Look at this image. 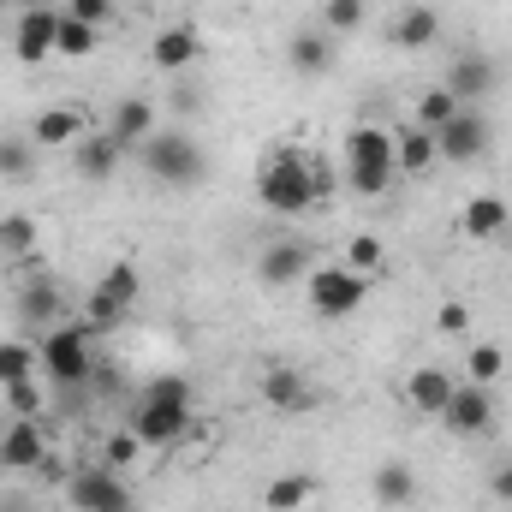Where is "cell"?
I'll return each mask as SVG.
<instances>
[{"label":"cell","instance_id":"484cf974","mask_svg":"<svg viewBox=\"0 0 512 512\" xmlns=\"http://www.w3.org/2000/svg\"><path fill=\"white\" fill-rule=\"evenodd\" d=\"M114 137H120V143H149V137H155V108H149V102H143V96H126V102H120V108H114Z\"/></svg>","mask_w":512,"mask_h":512},{"label":"cell","instance_id":"ba28073f","mask_svg":"<svg viewBox=\"0 0 512 512\" xmlns=\"http://www.w3.org/2000/svg\"><path fill=\"white\" fill-rule=\"evenodd\" d=\"M441 423H447L453 435H465V441H471V435H489V429H495V387H483V382L453 387Z\"/></svg>","mask_w":512,"mask_h":512},{"label":"cell","instance_id":"f35d334b","mask_svg":"<svg viewBox=\"0 0 512 512\" xmlns=\"http://www.w3.org/2000/svg\"><path fill=\"white\" fill-rule=\"evenodd\" d=\"M114 6H120V0H66L60 12H66V18H84V24H96V30H102V24L114 18Z\"/></svg>","mask_w":512,"mask_h":512},{"label":"cell","instance_id":"9c48e42d","mask_svg":"<svg viewBox=\"0 0 512 512\" xmlns=\"http://www.w3.org/2000/svg\"><path fill=\"white\" fill-rule=\"evenodd\" d=\"M48 459V429L36 417H12L0 429V471H42Z\"/></svg>","mask_w":512,"mask_h":512},{"label":"cell","instance_id":"7c38bea8","mask_svg":"<svg viewBox=\"0 0 512 512\" xmlns=\"http://www.w3.org/2000/svg\"><path fill=\"white\" fill-rule=\"evenodd\" d=\"M262 405L268 411H280V417H298V411H310L316 405V387L304 382L298 370H286V364H274V370H262Z\"/></svg>","mask_w":512,"mask_h":512},{"label":"cell","instance_id":"e575fe53","mask_svg":"<svg viewBox=\"0 0 512 512\" xmlns=\"http://www.w3.org/2000/svg\"><path fill=\"white\" fill-rule=\"evenodd\" d=\"M465 370H471V382L495 387V382H501V370H507V352H501V346H471Z\"/></svg>","mask_w":512,"mask_h":512},{"label":"cell","instance_id":"f1b7e54d","mask_svg":"<svg viewBox=\"0 0 512 512\" xmlns=\"http://www.w3.org/2000/svg\"><path fill=\"white\" fill-rule=\"evenodd\" d=\"M411 114H417L411 126H423V131H441L447 120H453V114H459V96H453L447 84H435V90H423V96H417V108H411Z\"/></svg>","mask_w":512,"mask_h":512},{"label":"cell","instance_id":"44dd1931","mask_svg":"<svg viewBox=\"0 0 512 512\" xmlns=\"http://www.w3.org/2000/svg\"><path fill=\"white\" fill-rule=\"evenodd\" d=\"M120 161H126V143H120L114 131H96V137H84V143H78V173H84V179H96V185H102V179H114V173H120Z\"/></svg>","mask_w":512,"mask_h":512},{"label":"cell","instance_id":"74e56055","mask_svg":"<svg viewBox=\"0 0 512 512\" xmlns=\"http://www.w3.org/2000/svg\"><path fill=\"white\" fill-rule=\"evenodd\" d=\"M6 405H12V417H36V411H42V387H36V376L6 387Z\"/></svg>","mask_w":512,"mask_h":512},{"label":"cell","instance_id":"603a6c76","mask_svg":"<svg viewBox=\"0 0 512 512\" xmlns=\"http://www.w3.org/2000/svg\"><path fill=\"white\" fill-rule=\"evenodd\" d=\"M286 60H292V72L322 78V72L334 66V42H328V30H298V36H292V48H286Z\"/></svg>","mask_w":512,"mask_h":512},{"label":"cell","instance_id":"60d3db41","mask_svg":"<svg viewBox=\"0 0 512 512\" xmlns=\"http://www.w3.org/2000/svg\"><path fill=\"white\" fill-rule=\"evenodd\" d=\"M489 495H495L501 507H512V465H501V471L489 477Z\"/></svg>","mask_w":512,"mask_h":512},{"label":"cell","instance_id":"ac0fdd59","mask_svg":"<svg viewBox=\"0 0 512 512\" xmlns=\"http://www.w3.org/2000/svg\"><path fill=\"white\" fill-rule=\"evenodd\" d=\"M495 84H501V72H495V66L483 60V54H465V60H453V66H447V90L459 96V108L483 102V96H489Z\"/></svg>","mask_w":512,"mask_h":512},{"label":"cell","instance_id":"277c9868","mask_svg":"<svg viewBox=\"0 0 512 512\" xmlns=\"http://www.w3.org/2000/svg\"><path fill=\"white\" fill-rule=\"evenodd\" d=\"M364 298H370V280L352 274L346 262H316V268L304 274V304H310L322 322H346V316H358Z\"/></svg>","mask_w":512,"mask_h":512},{"label":"cell","instance_id":"5bb4252c","mask_svg":"<svg viewBox=\"0 0 512 512\" xmlns=\"http://www.w3.org/2000/svg\"><path fill=\"white\" fill-rule=\"evenodd\" d=\"M149 60H155L161 72H191V66L203 60V36H197L191 24H167V30H155Z\"/></svg>","mask_w":512,"mask_h":512},{"label":"cell","instance_id":"d6a6232c","mask_svg":"<svg viewBox=\"0 0 512 512\" xmlns=\"http://www.w3.org/2000/svg\"><path fill=\"white\" fill-rule=\"evenodd\" d=\"M393 179H399L393 167H346V191L352 197H387Z\"/></svg>","mask_w":512,"mask_h":512},{"label":"cell","instance_id":"ffe728a7","mask_svg":"<svg viewBox=\"0 0 512 512\" xmlns=\"http://www.w3.org/2000/svg\"><path fill=\"white\" fill-rule=\"evenodd\" d=\"M435 161H441V149H435V131H423V126L393 131V167H399V173L423 179V173H429Z\"/></svg>","mask_w":512,"mask_h":512},{"label":"cell","instance_id":"8d00e7d4","mask_svg":"<svg viewBox=\"0 0 512 512\" xmlns=\"http://www.w3.org/2000/svg\"><path fill=\"white\" fill-rule=\"evenodd\" d=\"M36 143H18V137H0V179H24L36 161H30Z\"/></svg>","mask_w":512,"mask_h":512},{"label":"cell","instance_id":"4dcf8cb0","mask_svg":"<svg viewBox=\"0 0 512 512\" xmlns=\"http://www.w3.org/2000/svg\"><path fill=\"white\" fill-rule=\"evenodd\" d=\"M96 286H102L114 304H126V310H131V304H137V292H143V274H137V262H131V256H120V262H114Z\"/></svg>","mask_w":512,"mask_h":512},{"label":"cell","instance_id":"9a60e30c","mask_svg":"<svg viewBox=\"0 0 512 512\" xmlns=\"http://www.w3.org/2000/svg\"><path fill=\"white\" fill-rule=\"evenodd\" d=\"M453 376L441 370V364H417L411 376H405V399H411V411H423V417H441L447 411V399H453Z\"/></svg>","mask_w":512,"mask_h":512},{"label":"cell","instance_id":"5b68a950","mask_svg":"<svg viewBox=\"0 0 512 512\" xmlns=\"http://www.w3.org/2000/svg\"><path fill=\"white\" fill-rule=\"evenodd\" d=\"M143 167H149V179H161V185H197L203 179V149H197V137L191 131H155L149 143H143Z\"/></svg>","mask_w":512,"mask_h":512},{"label":"cell","instance_id":"b9f144b4","mask_svg":"<svg viewBox=\"0 0 512 512\" xmlns=\"http://www.w3.org/2000/svg\"><path fill=\"white\" fill-rule=\"evenodd\" d=\"M126 6H143V0H126Z\"/></svg>","mask_w":512,"mask_h":512},{"label":"cell","instance_id":"4fadbf2b","mask_svg":"<svg viewBox=\"0 0 512 512\" xmlns=\"http://www.w3.org/2000/svg\"><path fill=\"white\" fill-rule=\"evenodd\" d=\"M310 268H316V251H310V245H298V239L268 245V251L256 256L262 286H304V274H310Z\"/></svg>","mask_w":512,"mask_h":512},{"label":"cell","instance_id":"8fae6325","mask_svg":"<svg viewBox=\"0 0 512 512\" xmlns=\"http://www.w3.org/2000/svg\"><path fill=\"white\" fill-rule=\"evenodd\" d=\"M84 126H90V114L78 102H54L30 120V143L36 149H72V143H84Z\"/></svg>","mask_w":512,"mask_h":512},{"label":"cell","instance_id":"cb8c5ba5","mask_svg":"<svg viewBox=\"0 0 512 512\" xmlns=\"http://www.w3.org/2000/svg\"><path fill=\"white\" fill-rule=\"evenodd\" d=\"M310 501H316V477L310 471H286V477H274L262 489V507L268 512H304Z\"/></svg>","mask_w":512,"mask_h":512},{"label":"cell","instance_id":"30bf717a","mask_svg":"<svg viewBox=\"0 0 512 512\" xmlns=\"http://www.w3.org/2000/svg\"><path fill=\"white\" fill-rule=\"evenodd\" d=\"M54 30H60V12H54V6H24V12H18V30H12L18 66H42V60L54 54Z\"/></svg>","mask_w":512,"mask_h":512},{"label":"cell","instance_id":"6da1fadb","mask_svg":"<svg viewBox=\"0 0 512 512\" xmlns=\"http://www.w3.org/2000/svg\"><path fill=\"white\" fill-rule=\"evenodd\" d=\"M256 197H262V209H274V215H310L328 191L316 185V155H304V149H274L268 161H262V173H256Z\"/></svg>","mask_w":512,"mask_h":512},{"label":"cell","instance_id":"d590c367","mask_svg":"<svg viewBox=\"0 0 512 512\" xmlns=\"http://www.w3.org/2000/svg\"><path fill=\"white\" fill-rule=\"evenodd\" d=\"M143 453V441H137V429H114L108 441H102V465H114V471H126L131 459Z\"/></svg>","mask_w":512,"mask_h":512},{"label":"cell","instance_id":"f546056e","mask_svg":"<svg viewBox=\"0 0 512 512\" xmlns=\"http://www.w3.org/2000/svg\"><path fill=\"white\" fill-rule=\"evenodd\" d=\"M0 256H18V262L36 256V221L30 215H18V209L0 215Z\"/></svg>","mask_w":512,"mask_h":512},{"label":"cell","instance_id":"83f0119b","mask_svg":"<svg viewBox=\"0 0 512 512\" xmlns=\"http://www.w3.org/2000/svg\"><path fill=\"white\" fill-rule=\"evenodd\" d=\"M36 370H42V352H36L30 340H0V387L30 382Z\"/></svg>","mask_w":512,"mask_h":512},{"label":"cell","instance_id":"3957f363","mask_svg":"<svg viewBox=\"0 0 512 512\" xmlns=\"http://www.w3.org/2000/svg\"><path fill=\"white\" fill-rule=\"evenodd\" d=\"M90 340H96L90 322H60V328L42 334V346H36V352H42V376L60 387V393H78V387L90 382V370H96Z\"/></svg>","mask_w":512,"mask_h":512},{"label":"cell","instance_id":"836d02e7","mask_svg":"<svg viewBox=\"0 0 512 512\" xmlns=\"http://www.w3.org/2000/svg\"><path fill=\"white\" fill-rule=\"evenodd\" d=\"M364 12H370L364 0H322V30L328 36H346V30L364 24Z\"/></svg>","mask_w":512,"mask_h":512},{"label":"cell","instance_id":"d4e9b609","mask_svg":"<svg viewBox=\"0 0 512 512\" xmlns=\"http://www.w3.org/2000/svg\"><path fill=\"white\" fill-rule=\"evenodd\" d=\"M435 36H441V18L429 6H411V12L393 18V48H405V54H423Z\"/></svg>","mask_w":512,"mask_h":512},{"label":"cell","instance_id":"7bdbcfd3","mask_svg":"<svg viewBox=\"0 0 512 512\" xmlns=\"http://www.w3.org/2000/svg\"><path fill=\"white\" fill-rule=\"evenodd\" d=\"M507 239H512V221H507Z\"/></svg>","mask_w":512,"mask_h":512},{"label":"cell","instance_id":"7402d4cb","mask_svg":"<svg viewBox=\"0 0 512 512\" xmlns=\"http://www.w3.org/2000/svg\"><path fill=\"white\" fill-rule=\"evenodd\" d=\"M370 495H376V507H411L417 501V471L405 465V459H387L376 465V477H370Z\"/></svg>","mask_w":512,"mask_h":512},{"label":"cell","instance_id":"e0dca14e","mask_svg":"<svg viewBox=\"0 0 512 512\" xmlns=\"http://www.w3.org/2000/svg\"><path fill=\"white\" fill-rule=\"evenodd\" d=\"M507 221H512V209L501 203V197H489V191H483V197H471V203L459 209V233H465V239H477V245H495V239L507 233Z\"/></svg>","mask_w":512,"mask_h":512},{"label":"cell","instance_id":"4316f807","mask_svg":"<svg viewBox=\"0 0 512 512\" xmlns=\"http://www.w3.org/2000/svg\"><path fill=\"white\" fill-rule=\"evenodd\" d=\"M96 42H102V30H96V24H84V18H66V12H60V30H54V54H60V60H84V54H96Z\"/></svg>","mask_w":512,"mask_h":512},{"label":"cell","instance_id":"8992f818","mask_svg":"<svg viewBox=\"0 0 512 512\" xmlns=\"http://www.w3.org/2000/svg\"><path fill=\"white\" fill-rule=\"evenodd\" d=\"M66 495H72V507H78V512H137V495H131V483L114 471V465L78 471Z\"/></svg>","mask_w":512,"mask_h":512},{"label":"cell","instance_id":"ab89813d","mask_svg":"<svg viewBox=\"0 0 512 512\" xmlns=\"http://www.w3.org/2000/svg\"><path fill=\"white\" fill-rule=\"evenodd\" d=\"M435 328H441L447 340H459V334L471 328V304H441V310H435Z\"/></svg>","mask_w":512,"mask_h":512},{"label":"cell","instance_id":"1f68e13d","mask_svg":"<svg viewBox=\"0 0 512 512\" xmlns=\"http://www.w3.org/2000/svg\"><path fill=\"white\" fill-rule=\"evenodd\" d=\"M382 262H387V245L376 239V233H352V239H346V268H352V274H364V280H370Z\"/></svg>","mask_w":512,"mask_h":512},{"label":"cell","instance_id":"2e32d148","mask_svg":"<svg viewBox=\"0 0 512 512\" xmlns=\"http://www.w3.org/2000/svg\"><path fill=\"white\" fill-rule=\"evenodd\" d=\"M346 167H393V131L376 126V120H358L346 131Z\"/></svg>","mask_w":512,"mask_h":512},{"label":"cell","instance_id":"52a82bcc","mask_svg":"<svg viewBox=\"0 0 512 512\" xmlns=\"http://www.w3.org/2000/svg\"><path fill=\"white\" fill-rule=\"evenodd\" d=\"M489 143H495V131H489V120H483L477 108H459L447 126L435 131V149H441V161H453V167L483 161V155H489Z\"/></svg>","mask_w":512,"mask_h":512},{"label":"cell","instance_id":"7a4b0ae2","mask_svg":"<svg viewBox=\"0 0 512 512\" xmlns=\"http://www.w3.org/2000/svg\"><path fill=\"white\" fill-rule=\"evenodd\" d=\"M137 441L143 447H173L191 435V382L185 376H155L137 399V417H131Z\"/></svg>","mask_w":512,"mask_h":512},{"label":"cell","instance_id":"d6986e66","mask_svg":"<svg viewBox=\"0 0 512 512\" xmlns=\"http://www.w3.org/2000/svg\"><path fill=\"white\" fill-rule=\"evenodd\" d=\"M18 322H42V328H60V322H66L60 286H54L48 274H36L30 286H18Z\"/></svg>","mask_w":512,"mask_h":512}]
</instances>
